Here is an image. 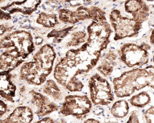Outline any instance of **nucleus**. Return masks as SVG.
Returning <instances> with one entry per match:
<instances>
[{
    "mask_svg": "<svg viewBox=\"0 0 154 123\" xmlns=\"http://www.w3.org/2000/svg\"><path fill=\"white\" fill-rule=\"evenodd\" d=\"M33 118V114L30 108L27 107H20L14 110L8 120V122L29 123Z\"/></svg>",
    "mask_w": 154,
    "mask_h": 123,
    "instance_id": "39448f33",
    "label": "nucleus"
},
{
    "mask_svg": "<svg viewBox=\"0 0 154 123\" xmlns=\"http://www.w3.org/2000/svg\"><path fill=\"white\" fill-rule=\"evenodd\" d=\"M7 30V29L4 27V25L0 26V35H2Z\"/></svg>",
    "mask_w": 154,
    "mask_h": 123,
    "instance_id": "ddd939ff",
    "label": "nucleus"
},
{
    "mask_svg": "<svg viewBox=\"0 0 154 123\" xmlns=\"http://www.w3.org/2000/svg\"><path fill=\"white\" fill-rule=\"evenodd\" d=\"M92 108V103L86 95H68L66 97L60 112L65 116H74L79 119H84Z\"/></svg>",
    "mask_w": 154,
    "mask_h": 123,
    "instance_id": "7ed1b4c3",
    "label": "nucleus"
},
{
    "mask_svg": "<svg viewBox=\"0 0 154 123\" xmlns=\"http://www.w3.org/2000/svg\"><path fill=\"white\" fill-rule=\"evenodd\" d=\"M7 111V106L5 103L0 100V117L5 114Z\"/></svg>",
    "mask_w": 154,
    "mask_h": 123,
    "instance_id": "f8f14e48",
    "label": "nucleus"
},
{
    "mask_svg": "<svg viewBox=\"0 0 154 123\" xmlns=\"http://www.w3.org/2000/svg\"><path fill=\"white\" fill-rule=\"evenodd\" d=\"M154 67L149 66L143 69H135L124 72L113 79L115 95L119 98L130 96L135 90L147 86L154 87Z\"/></svg>",
    "mask_w": 154,
    "mask_h": 123,
    "instance_id": "f257e3e1",
    "label": "nucleus"
},
{
    "mask_svg": "<svg viewBox=\"0 0 154 123\" xmlns=\"http://www.w3.org/2000/svg\"><path fill=\"white\" fill-rule=\"evenodd\" d=\"M44 92L54 98L55 100H61L63 98L61 90L53 80H49L47 81L44 89Z\"/></svg>",
    "mask_w": 154,
    "mask_h": 123,
    "instance_id": "6e6552de",
    "label": "nucleus"
},
{
    "mask_svg": "<svg viewBox=\"0 0 154 123\" xmlns=\"http://www.w3.org/2000/svg\"><path fill=\"white\" fill-rule=\"evenodd\" d=\"M37 22L40 25L48 28L54 27L58 22L55 15L47 14L45 12H41L39 14Z\"/></svg>",
    "mask_w": 154,
    "mask_h": 123,
    "instance_id": "1a4fd4ad",
    "label": "nucleus"
},
{
    "mask_svg": "<svg viewBox=\"0 0 154 123\" xmlns=\"http://www.w3.org/2000/svg\"><path fill=\"white\" fill-rule=\"evenodd\" d=\"M5 1V0H0V4L3 3V2Z\"/></svg>",
    "mask_w": 154,
    "mask_h": 123,
    "instance_id": "2eb2a0df",
    "label": "nucleus"
},
{
    "mask_svg": "<svg viewBox=\"0 0 154 123\" xmlns=\"http://www.w3.org/2000/svg\"><path fill=\"white\" fill-rule=\"evenodd\" d=\"M138 117V116L137 115L136 111H134L131 113L128 122H129V123H139Z\"/></svg>",
    "mask_w": 154,
    "mask_h": 123,
    "instance_id": "9b49d317",
    "label": "nucleus"
},
{
    "mask_svg": "<svg viewBox=\"0 0 154 123\" xmlns=\"http://www.w3.org/2000/svg\"><path fill=\"white\" fill-rule=\"evenodd\" d=\"M119 54L122 61L129 67L143 66L149 60L148 54L144 49L132 44L124 45Z\"/></svg>",
    "mask_w": 154,
    "mask_h": 123,
    "instance_id": "20e7f679",
    "label": "nucleus"
},
{
    "mask_svg": "<svg viewBox=\"0 0 154 123\" xmlns=\"http://www.w3.org/2000/svg\"><path fill=\"white\" fill-rule=\"evenodd\" d=\"M85 123H100V121L98 120H95V119H93V118H90V119H87L85 121Z\"/></svg>",
    "mask_w": 154,
    "mask_h": 123,
    "instance_id": "4468645a",
    "label": "nucleus"
},
{
    "mask_svg": "<svg viewBox=\"0 0 154 123\" xmlns=\"http://www.w3.org/2000/svg\"><path fill=\"white\" fill-rule=\"evenodd\" d=\"M129 109L128 102L125 100H120L113 104L111 108V113L115 117L122 118L128 115Z\"/></svg>",
    "mask_w": 154,
    "mask_h": 123,
    "instance_id": "423d86ee",
    "label": "nucleus"
},
{
    "mask_svg": "<svg viewBox=\"0 0 154 123\" xmlns=\"http://www.w3.org/2000/svg\"><path fill=\"white\" fill-rule=\"evenodd\" d=\"M89 87L91 100L94 105H106L114 99L110 85L97 73L90 78Z\"/></svg>",
    "mask_w": 154,
    "mask_h": 123,
    "instance_id": "f03ea898",
    "label": "nucleus"
},
{
    "mask_svg": "<svg viewBox=\"0 0 154 123\" xmlns=\"http://www.w3.org/2000/svg\"><path fill=\"white\" fill-rule=\"evenodd\" d=\"M154 108L152 106L146 111L144 114L147 123H154Z\"/></svg>",
    "mask_w": 154,
    "mask_h": 123,
    "instance_id": "9d476101",
    "label": "nucleus"
},
{
    "mask_svg": "<svg viewBox=\"0 0 154 123\" xmlns=\"http://www.w3.org/2000/svg\"><path fill=\"white\" fill-rule=\"evenodd\" d=\"M151 98L147 92L142 91L131 98L130 102L132 105L139 108H143L149 104Z\"/></svg>",
    "mask_w": 154,
    "mask_h": 123,
    "instance_id": "0eeeda50",
    "label": "nucleus"
}]
</instances>
